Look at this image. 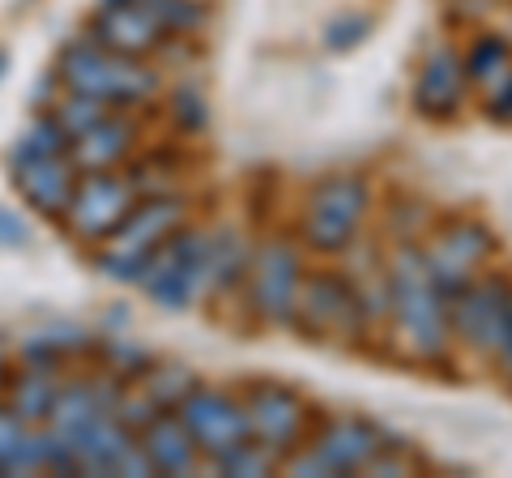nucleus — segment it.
<instances>
[{
    "instance_id": "nucleus-22",
    "label": "nucleus",
    "mask_w": 512,
    "mask_h": 478,
    "mask_svg": "<svg viewBox=\"0 0 512 478\" xmlns=\"http://www.w3.org/2000/svg\"><path fill=\"white\" fill-rule=\"evenodd\" d=\"M197 385H201L197 372L184 368V363H154V368L141 376V389L154 397V406H158V410H175V406H180Z\"/></svg>"
},
{
    "instance_id": "nucleus-3",
    "label": "nucleus",
    "mask_w": 512,
    "mask_h": 478,
    "mask_svg": "<svg viewBox=\"0 0 512 478\" xmlns=\"http://www.w3.org/2000/svg\"><path fill=\"white\" fill-rule=\"evenodd\" d=\"M188 222V201L180 193L171 197H141L133 210L120 218V227L103 239L99 252V269L111 282H141V269H146L150 252L171 239Z\"/></svg>"
},
{
    "instance_id": "nucleus-14",
    "label": "nucleus",
    "mask_w": 512,
    "mask_h": 478,
    "mask_svg": "<svg viewBox=\"0 0 512 478\" xmlns=\"http://www.w3.org/2000/svg\"><path fill=\"white\" fill-rule=\"evenodd\" d=\"M9 171H13V184L22 188V197L39 214H52V218H64L77 188V175H82L69 154H22V150L9 154Z\"/></svg>"
},
{
    "instance_id": "nucleus-4",
    "label": "nucleus",
    "mask_w": 512,
    "mask_h": 478,
    "mask_svg": "<svg viewBox=\"0 0 512 478\" xmlns=\"http://www.w3.org/2000/svg\"><path fill=\"white\" fill-rule=\"evenodd\" d=\"M137 286L167 312H184L205 299L210 295V231L180 227L171 239H163L150 252Z\"/></svg>"
},
{
    "instance_id": "nucleus-11",
    "label": "nucleus",
    "mask_w": 512,
    "mask_h": 478,
    "mask_svg": "<svg viewBox=\"0 0 512 478\" xmlns=\"http://www.w3.org/2000/svg\"><path fill=\"white\" fill-rule=\"evenodd\" d=\"M244 419H248V436L261 444L282 466V457L303 444V432H308V406L295 389L278 385V380H256L244 393Z\"/></svg>"
},
{
    "instance_id": "nucleus-34",
    "label": "nucleus",
    "mask_w": 512,
    "mask_h": 478,
    "mask_svg": "<svg viewBox=\"0 0 512 478\" xmlns=\"http://www.w3.org/2000/svg\"><path fill=\"white\" fill-rule=\"evenodd\" d=\"M500 372H504V380L512 385V338H508V346L500 350Z\"/></svg>"
},
{
    "instance_id": "nucleus-1",
    "label": "nucleus",
    "mask_w": 512,
    "mask_h": 478,
    "mask_svg": "<svg viewBox=\"0 0 512 478\" xmlns=\"http://www.w3.org/2000/svg\"><path fill=\"white\" fill-rule=\"evenodd\" d=\"M389 269L393 312L389 329L397 338V350L419 363H444L453 346V325H448V295L431 278L423 261V239H397V248L384 257Z\"/></svg>"
},
{
    "instance_id": "nucleus-15",
    "label": "nucleus",
    "mask_w": 512,
    "mask_h": 478,
    "mask_svg": "<svg viewBox=\"0 0 512 478\" xmlns=\"http://www.w3.org/2000/svg\"><path fill=\"white\" fill-rule=\"evenodd\" d=\"M86 35L94 43L111 47V52L137 56V60L163 52V43L171 39L167 30L137 5V0H128V5H99V13H94L90 26H86Z\"/></svg>"
},
{
    "instance_id": "nucleus-18",
    "label": "nucleus",
    "mask_w": 512,
    "mask_h": 478,
    "mask_svg": "<svg viewBox=\"0 0 512 478\" xmlns=\"http://www.w3.org/2000/svg\"><path fill=\"white\" fill-rule=\"evenodd\" d=\"M133 146H137V120H133V111L116 107L107 120L94 124L90 133L73 137L69 158L77 171H107V167L124 163V158L133 154Z\"/></svg>"
},
{
    "instance_id": "nucleus-21",
    "label": "nucleus",
    "mask_w": 512,
    "mask_h": 478,
    "mask_svg": "<svg viewBox=\"0 0 512 478\" xmlns=\"http://www.w3.org/2000/svg\"><path fill=\"white\" fill-rule=\"evenodd\" d=\"M94 338L82 329V325H73V321H52V325H39V329H30L22 346H18V359H52L60 363L64 355H82V350H90Z\"/></svg>"
},
{
    "instance_id": "nucleus-2",
    "label": "nucleus",
    "mask_w": 512,
    "mask_h": 478,
    "mask_svg": "<svg viewBox=\"0 0 512 478\" xmlns=\"http://www.w3.org/2000/svg\"><path fill=\"white\" fill-rule=\"evenodd\" d=\"M56 77H60L64 90L94 94V99L124 107V111L150 107L154 94H158V73L150 65H141L137 56L111 52V47L94 43L90 35H77L73 43L60 47Z\"/></svg>"
},
{
    "instance_id": "nucleus-30",
    "label": "nucleus",
    "mask_w": 512,
    "mask_h": 478,
    "mask_svg": "<svg viewBox=\"0 0 512 478\" xmlns=\"http://www.w3.org/2000/svg\"><path fill=\"white\" fill-rule=\"evenodd\" d=\"M414 470H419V457L410 453V444H406V440H397V444H389V449H384L363 474H376V478H402V474H414Z\"/></svg>"
},
{
    "instance_id": "nucleus-31",
    "label": "nucleus",
    "mask_w": 512,
    "mask_h": 478,
    "mask_svg": "<svg viewBox=\"0 0 512 478\" xmlns=\"http://www.w3.org/2000/svg\"><path fill=\"white\" fill-rule=\"evenodd\" d=\"M363 35H367L363 18H342V22H333L325 30V47H329V52H350V47H355Z\"/></svg>"
},
{
    "instance_id": "nucleus-17",
    "label": "nucleus",
    "mask_w": 512,
    "mask_h": 478,
    "mask_svg": "<svg viewBox=\"0 0 512 478\" xmlns=\"http://www.w3.org/2000/svg\"><path fill=\"white\" fill-rule=\"evenodd\" d=\"M60 363L52 359H22V368L5 380V406L18 414L22 423L43 427L60 397Z\"/></svg>"
},
{
    "instance_id": "nucleus-35",
    "label": "nucleus",
    "mask_w": 512,
    "mask_h": 478,
    "mask_svg": "<svg viewBox=\"0 0 512 478\" xmlns=\"http://www.w3.org/2000/svg\"><path fill=\"white\" fill-rule=\"evenodd\" d=\"M0 389H5V350H0Z\"/></svg>"
},
{
    "instance_id": "nucleus-6",
    "label": "nucleus",
    "mask_w": 512,
    "mask_h": 478,
    "mask_svg": "<svg viewBox=\"0 0 512 478\" xmlns=\"http://www.w3.org/2000/svg\"><path fill=\"white\" fill-rule=\"evenodd\" d=\"M448 325L478 359H500L512 338V278L478 274L448 299Z\"/></svg>"
},
{
    "instance_id": "nucleus-29",
    "label": "nucleus",
    "mask_w": 512,
    "mask_h": 478,
    "mask_svg": "<svg viewBox=\"0 0 512 478\" xmlns=\"http://www.w3.org/2000/svg\"><path fill=\"white\" fill-rule=\"evenodd\" d=\"M171 120H175V129H184V133H201L205 124H210V103H205V94L197 86H175L171 90Z\"/></svg>"
},
{
    "instance_id": "nucleus-5",
    "label": "nucleus",
    "mask_w": 512,
    "mask_h": 478,
    "mask_svg": "<svg viewBox=\"0 0 512 478\" xmlns=\"http://www.w3.org/2000/svg\"><path fill=\"white\" fill-rule=\"evenodd\" d=\"M303 278H308V269H303V257L291 239H261V244L252 248L248 274H244V295H248L252 321L265 329L295 325Z\"/></svg>"
},
{
    "instance_id": "nucleus-16",
    "label": "nucleus",
    "mask_w": 512,
    "mask_h": 478,
    "mask_svg": "<svg viewBox=\"0 0 512 478\" xmlns=\"http://www.w3.org/2000/svg\"><path fill=\"white\" fill-rule=\"evenodd\" d=\"M137 440H141V449L150 453L158 474H171V478L205 474V457L197 449V440H192L188 423L180 419V410H158L137 432Z\"/></svg>"
},
{
    "instance_id": "nucleus-25",
    "label": "nucleus",
    "mask_w": 512,
    "mask_h": 478,
    "mask_svg": "<svg viewBox=\"0 0 512 478\" xmlns=\"http://www.w3.org/2000/svg\"><path fill=\"white\" fill-rule=\"evenodd\" d=\"M461 65H466V77H470V82H478V86L500 82V77L512 69V65H508V43H504V39H495V35L474 39Z\"/></svg>"
},
{
    "instance_id": "nucleus-19",
    "label": "nucleus",
    "mask_w": 512,
    "mask_h": 478,
    "mask_svg": "<svg viewBox=\"0 0 512 478\" xmlns=\"http://www.w3.org/2000/svg\"><path fill=\"white\" fill-rule=\"evenodd\" d=\"M466 65H461V56L453 52V47H436L423 69H419V107L427 111V116H453V111L461 107V99H466Z\"/></svg>"
},
{
    "instance_id": "nucleus-28",
    "label": "nucleus",
    "mask_w": 512,
    "mask_h": 478,
    "mask_svg": "<svg viewBox=\"0 0 512 478\" xmlns=\"http://www.w3.org/2000/svg\"><path fill=\"white\" fill-rule=\"evenodd\" d=\"M278 470V461L269 457L261 444L248 440V444H239L235 453H227L214 466V474H231V478H265V474H274Z\"/></svg>"
},
{
    "instance_id": "nucleus-27",
    "label": "nucleus",
    "mask_w": 512,
    "mask_h": 478,
    "mask_svg": "<svg viewBox=\"0 0 512 478\" xmlns=\"http://www.w3.org/2000/svg\"><path fill=\"white\" fill-rule=\"evenodd\" d=\"M69 146H73V137L60 129L56 116H35L13 150H22V154H69Z\"/></svg>"
},
{
    "instance_id": "nucleus-24",
    "label": "nucleus",
    "mask_w": 512,
    "mask_h": 478,
    "mask_svg": "<svg viewBox=\"0 0 512 478\" xmlns=\"http://www.w3.org/2000/svg\"><path fill=\"white\" fill-rule=\"evenodd\" d=\"M137 5L175 39H192L205 26V5L201 0H137Z\"/></svg>"
},
{
    "instance_id": "nucleus-20",
    "label": "nucleus",
    "mask_w": 512,
    "mask_h": 478,
    "mask_svg": "<svg viewBox=\"0 0 512 478\" xmlns=\"http://www.w3.org/2000/svg\"><path fill=\"white\" fill-rule=\"evenodd\" d=\"M47 449H43V427L22 423L9 406H0V474H43Z\"/></svg>"
},
{
    "instance_id": "nucleus-32",
    "label": "nucleus",
    "mask_w": 512,
    "mask_h": 478,
    "mask_svg": "<svg viewBox=\"0 0 512 478\" xmlns=\"http://www.w3.org/2000/svg\"><path fill=\"white\" fill-rule=\"evenodd\" d=\"M487 111L495 120H512V69L500 77V82L487 86Z\"/></svg>"
},
{
    "instance_id": "nucleus-23",
    "label": "nucleus",
    "mask_w": 512,
    "mask_h": 478,
    "mask_svg": "<svg viewBox=\"0 0 512 478\" xmlns=\"http://www.w3.org/2000/svg\"><path fill=\"white\" fill-rule=\"evenodd\" d=\"M111 103H103V99H94V94H82V90H64V99L52 107V116L60 120V129L69 133V137H82V133H90L99 120H107L111 116Z\"/></svg>"
},
{
    "instance_id": "nucleus-9",
    "label": "nucleus",
    "mask_w": 512,
    "mask_h": 478,
    "mask_svg": "<svg viewBox=\"0 0 512 478\" xmlns=\"http://www.w3.org/2000/svg\"><path fill=\"white\" fill-rule=\"evenodd\" d=\"M180 419L188 423L192 440L205 457V474H214V466L227 453H235L239 444H248V419H244V402H235L227 389H214V385H197L180 406Z\"/></svg>"
},
{
    "instance_id": "nucleus-26",
    "label": "nucleus",
    "mask_w": 512,
    "mask_h": 478,
    "mask_svg": "<svg viewBox=\"0 0 512 478\" xmlns=\"http://www.w3.org/2000/svg\"><path fill=\"white\" fill-rule=\"evenodd\" d=\"M99 350L107 359V372H116L120 380H141L154 368V355L141 342H133V338H103Z\"/></svg>"
},
{
    "instance_id": "nucleus-13",
    "label": "nucleus",
    "mask_w": 512,
    "mask_h": 478,
    "mask_svg": "<svg viewBox=\"0 0 512 478\" xmlns=\"http://www.w3.org/2000/svg\"><path fill=\"white\" fill-rule=\"evenodd\" d=\"M397 440L402 436H393L389 427L363 419V414H333V419L320 423V432L312 436V449L325 457V466H329L333 478H342V474L367 470Z\"/></svg>"
},
{
    "instance_id": "nucleus-10",
    "label": "nucleus",
    "mask_w": 512,
    "mask_h": 478,
    "mask_svg": "<svg viewBox=\"0 0 512 478\" xmlns=\"http://www.w3.org/2000/svg\"><path fill=\"white\" fill-rule=\"evenodd\" d=\"M295 325L308 329L312 338H338V342H355L367 333L363 325V308H359V291L346 274H308L299 291V308H295Z\"/></svg>"
},
{
    "instance_id": "nucleus-12",
    "label": "nucleus",
    "mask_w": 512,
    "mask_h": 478,
    "mask_svg": "<svg viewBox=\"0 0 512 478\" xmlns=\"http://www.w3.org/2000/svg\"><path fill=\"white\" fill-rule=\"evenodd\" d=\"M491 248L495 239L478 222H448L431 239H423V261L431 269V278L440 282V291L453 299L461 286L483 274Z\"/></svg>"
},
{
    "instance_id": "nucleus-7",
    "label": "nucleus",
    "mask_w": 512,
    "mask_h": 478,
    "mask_svg": "<svg viewBox=\"0 0 512 478\" xmlns=\"http://www.w3.org/2000/svg\"><path fill=\"white\" fill-rule=\"evenodd\" d=\"M367 210H372V184L363 175H329L312 188L308 205H303V244L316 252H346L350 239H359V222Z\"/></svg>"
},
{
    "instance_id": "nucleus-8",
    "label": "nucleus",
    "mask_w": 512,
    "mask_h": 478,
    "mask_svg": "<svg viewBox=\"0 0 512 478\" xmlns=\"http://www.w3.org/2000/svg\"><path fill=\"white\" fill-rule=\"evenodd\" d=\"M141 201L133 175L128 167H107V171H82L77 175V188H73V201L69 210H64V222H69V231L77 239H86V244H99L107 239L111 231L120 227V218L133 210Z\"/></svg>"
},
{
    "instance_id": "nucleus-36",
    "label": "nucleus",
    "mask_w": 512,
    "mask_h": 478,
    "mask_svg": "<svg viewBox=\"0 0 512 478\" xmlns=\"http://www.w3.org/2000/svg\"><path fill=\"white\" fill-rule=\"evenodd\" d=\"M99 5H128V0H99Z\"/></svg>"
},
{
    "instance_id": "nucleus-33",
    "label": "nucleus",
    "mask_w": 512,
    "mask_h": 478,
    "mask_svg": "<svg viewBox=\"0 0 512 478\" xmlns=\"http://www.w3.org/2000/svg\"><path fill=\"white\" fill-rule=\"evenodd\" d=\"M22 235H26V227L13 214H0V239L5 244H22Z\"/></svg>"
}]
</instances>
